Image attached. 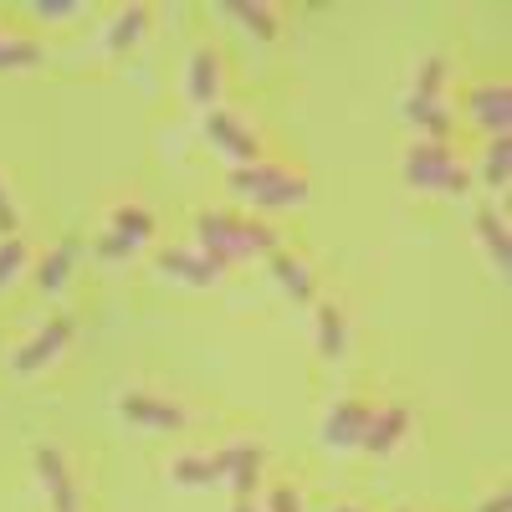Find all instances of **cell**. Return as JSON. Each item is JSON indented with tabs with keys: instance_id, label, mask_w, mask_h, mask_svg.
I'll return each instance as SVG.
<instances>
[{
	"instance_id": "cell-10",
	"label": "cell",
	"mask_w": 512,
	"mask_h": 512,
	"mask_svg": "<svg viewBox=\"0 0 512 512\" xmlns=\"http://www.w3.org/2000/svg\"><path fill=\"white\" fill-rule=\"evenodd\" d=\"M461 103H466V118H472L487 139H507V123H512V88H507V77L472 82Z\"/></svg>"
},
{
	"instance_id": "cell-27",
	"label": "cell",
	"mask_w": 512,
	"mask_h": 512,
	"mask_svg": "<svg viewBox=\"0 0 512 512\" xmlns=\"http://www.w3.org/2000/svg\"><path fill=\"white\" fill-rule=\"evenodd\" d=\"M31 16L36 21H72V16H88V0H31Z\"/></svg>"
},
{
	"instance_id": "cell-4",
	"label": "cell",
	"mask_w": 512,
	"mask_h": 512,
	"mask_svg": "<svg viewBox=\"0 0 512 512\" xmlns=\"http://www.w3.org/2000/svg\"><path fill=\"white\" fill-rule=\"evenodd\" d=\"M154 231H159L154 210L139 205V200H123V205H113L108 216H103L98 256H103V262H128V256H139L144 241H154Z\"/></svg>"
},
{
	"instance_id": "cell-13",
	"label": "cell",
	"mask_w": 512,
	"mask_h": 512,
	"mask_svg": "<svg viewBox=\"0 0 512 512\" xmlns=\"http://www.w3.org/2000/svg\"><path fill=\"white\" fill-rule=\"evenodd\" d=\"M364 420H369V400H338V405H328L323 420H318V441H323L328 451H359Z\"/></svg>"
},
{
	"instance_id": "cell-31",
	"label": "cell",
	"mask_w": 512,
	"mask_h": 512,
	"mask_svg": "<svg viewBox=\"0 0 512 512\" xmlns=\"http://www.w3.org/2000/svg\"><path fill=\"white\" fill-rule=\"evenodd\" d=\"M328 512H369V507H359V502H333Z\"/></svg>"
},
{
	"instance_id": "cell-21",
	"label": "cell",
	"mask_w": 512,
	"mask_h": 512,
	"mask_svg": "<svg viewBox=\"0 0 512 512\" xmlns=\"http://www.w3.org/2000/svg\"><path fill=\"white\" fill-rule=\"evenodd\" d=\"M221 16H236L241 31H251L256 41H277L282 36V11L267 0H221Z\"/></svg>"
},
{
	"instance_id": "cell-6",
	"label": "cell",
	"mask_w": 512,
	"mask_h": 512,
	"mask_svg": "<svg viewBox=\"0 0 512 512\" xmlns=\"http://www.w3.org/2000/svg\"><path fill=\"white\" fill-rule=\"evenodd\" d=\"M210 456H216L221 487H231V492H236V502H241V497H256V487H262V466H267L262 441L236 436V441H226L221 451H210Z\"/></svg>"
},
{
	"instance_id": "cell-26",
	"label": "cell",
	"mask_w": 512,
	"mask_h": 512,
	"mask_svg": "<svg viewBox=\"0 0 512 512\" xmlns=\"http://www.w3.org/2000/svg\"><path fill=\"white\" fill-rule=\"evenodd\" d=\"M26 267H31V246L21 236H6V241H0V292H6Z\"/></svg>"
},
{
	"instance_id": "cell-25",
	"label": "cell",
	"mask_w": 512,
	"mask_h": 512,
	"mask_svg": "<svg viewBox=\"0 0 512 512\" xmlns=\"http://www.w3.org/2000/svg\"><path fill=\"white\" fill-rule=\"evenodd\" d=\"M451 88V62L446 57H425L420 72H415V88L410 93H425V98H446Z\"/></svg>"
},
{
	"instance_id": "cell-23",
	"label": "cell",
	"mask_w": 512,
	"mask_h": 512,
	"mask_svg": "<svg viewBox=\"0 0 512 512\" xmlns=\"http://www.w3.org/2000/svg\"><path fill=\"white\" fill-rule=\"evenodd\" d=\"M41 41H31V36H11V31H0V72H31V67H41Z\"/></svg>"
},
{
	"instance_id": "cell-1",
	"label": "cell",
	"mask_w": 512,
	"mask_h": 512,
	"mask_svg": "<svg viewBox=\"0 0 512 512\" xmlns=\"http://www.w3.org/2000/svg\"><path fill=\"white\" fill-rule=\"evenodd\" d=\"M195 251L216 256L221 267L256 262V256L277 251V226L262 216H236V210H200L195 216Z\"/></svg>"
},
{
	"instance_id": "cell-12",
	"label": "cell",
	"mask_w": 512,
	"mask_h": 512,
	"mask_svg": "<svg viewBox=\"0 0 512 512\" xmlns=\"http://www.w3.org/2000/svg\"><path fill=\"white\" fill-rule=\"evenodd\" d=\"M226 93V67L216 47H195L185 62V103H195L200 113H216Z\"/></svg>"
},
{
	"instance_id": "cell-30",
	"label": "cell",
	"mask_w": 512,
	"mask_h": 512,
	"mask_svg": "<svg viewBox=\"0 0 512 512\" xmlns=\"http://www.w3.org/2000/svg\"><path fill=\"white\" fill-rule=\"evenodd\" d=\"M477 512H512V492H507V487H497V492H487V497L477 502Z\"/></svg>"
},
{
	"instance_id": "cell-2",
	"label": "cell",
	"mask_w": 512,
	"mask_h": 512,
	"mask_svg": "<svg viewBox=\"0 0 512 512\" xmlns=\"http://www.w3.org/2000/svg\"><path fill=\"white\" fill-rule=\"evenodd\" d=\"M231 195L251 210H262V216H277V210H297L308 200V175L303 169H292L282 159H256V164H241L231 169Z\"/></svg>"
},
{
	"instance_id": "cell-14",
	"label": "cell",
	"mask_w": 512,
	"mask_h": 512,
	"mask_svg": "<svg viewBox=\"0 0 512 512\" xmlns=\"http://www.w3.org/2000/svg\"><path fill=\"white\" fill-rule=\"evenodd\" d=\"M118 415L128 425H144V431H185L190 425V410L180 400H164V395H123Z\"/></svg>"
},
{
	"instance_id": "cell-18",
	"label": "cell",
	"mask_w": 512,
	"mask_h": 512,
	"mask_svg": "<svg viewBox=\"0 0 512 512\" xmlns=\"http://www.w3.org/2000/svg\"><path fill=\"white\" fill-rule=\"evenodd\" d=\"M472 236H477L482 256L492 262V272L507 277V267H512V241H507V216H502V210L482 205L477 216H472Z\"/></svg>"
},
{
	"instance_id": "cell-28",
	"label": "cell",
	"mask_w": 512,
	"mask_h": 512,
	"mask_svg": "<svg viewBox=\"0 0 512 512\" xmlns=\"http://www.w3.org/2000/svg\"><path fill=\"white\" fill-rule=\"evenodd\" d=\"M262 512H308L303 507V487L297 482H277L272 492H267V507Z\"/></svg>"
},
{
	"instance_id": "cell-22",
	"label": "cell",
	"mask_w": 512,
	"mask_h": 512,
	"mask_svg": "<svg viewBox=\"0 0 512 512\" xmlns=\"http://www.w3.org/2000/svg\"><path fill=\"white\" fill-rule=\"evenodd\" d=\"M149 6H139V0H134V6H123L113 21H108V31H103V52H134L139 47V41H144V31H149Z\"/></svg>"
},
{
	"instance_id": "cell-16",
	"label": "cell",
	"mask_w": 512,
	"mask_h": 512,
	"mask_svg": "<svg viewBox=\"0 0 512 512\" xmlns=\"http://www.w3.org/2000/svg\"><path fill=\"white\" fill-rule=\"evenodd\" d=\"M267 272H272V282L292 297V303H313V297H318V272L308 267V256L277 246V251L267 256Z\"/></svg>"
},
{
	"instance_id": "cell-7",
	"label": "cell",
	"mask_w": 512,
	"mask_h": 512,
	"mask_svg": "<svg viewBox=\"0 0 512 512\" xmlns=\"http://www.w3.org/2000/svg\"><path fill=\"white\" fill-rule=\"evenodd\" d=\"M205 144L216 149L221 159H231V169H241V164H256V159H262V134H256V128H251L246 118L226 113V108L205 113Z\"/></svg>"
},
{
	"instance_id": "cell-9",
	"label": "cell",
	"mask_w": 512,
	"mask_h": 512,
	"mask_svg": "<svg viewBox=\"0 0 512 512\" xmlns=\"http://www.w3.org/2000/svg\"><path fill=\"white\" fill-rule=\"evenodd\" d=\"M405 441H410V410L400 400H369V420H364L359 451L384 461V456H395Z\"/></svg>"
},
{
	"instance_id": "cell-15",
	"label": "cell",
	"mask_w": 512,
	"mask_h": 512,
	"mask_svg": "<svg viewBox=\"0 0 512 512\" xmlns=\"http://www.w3.org/2000/svg\"><path fill=\"white\" fill-rule=\"evenodd\" d=\"M405 123L415 128V134L425 139V144H451V134H456V113H451V103L446 98H425V93H405Z\"/></svg>"
},
{
	"instance_id": "cell-29",
	"label": "cell",
	"mask_w": 512,
	"mask_h": 512,
	"mask_svg": "<svg viewBox=\"0 0 512 512\" xmlns=\"http://www.w3.org/2000/svg\"><path fill=\"white\" fill-rule=\"evenodd\" d=\"M16 226H21V216H16V200H11V190H6V185H0V241L16 236Z\"/></svg>"
},
{
	"instance_id": "cell-19",
	"label": "cell",
	"mask_w": 512,
	"mask_h": 512,
	"mask_svg": "<svg viewBox=\"0 0 512 512\" xmlns=\"http://www.w3.org/2000/svg\"><path fill=\"white\" fill-rule=\"evenodd\" d=\"M164 477L185 487V492H210V487H221V472H216V456L210 451H180V456H169L164 461Z\"/></svg>"
},
{
	"instance_id": "cell-17",
	"label": "cell",
	"mask_w": 512,
	"mask_h": 512,
	"mask_svg": "<svg viewBox=\"0 0 512 512\" xmlns=\"http://www.w3.org/2000/svg\"><path fill=\"white\" fill-rule=\"evenodd\" d=\"M313 338H318V354L328 364H338L349 354V313L338 297H318V308H313Z\"/></svg>"
},
{
	"instance_id": "cell-3",
	"label": "cell",
	"mask_w": 512,
	"mask_h": 512,
	"mask_svg": "<svg viewBox=\"0 0 512 512\" xmlns=\"http://www.w3.org/2000/svg\"><path fill=\"white\" fill-rule=\"evenodd\" d=\"M400 175L410 190L420 195H466L472 190V169L461 164V154L451 144H410L400 154Z\"/></svg>"
},
{
	"instance_id": "cell-20",
	"label": "cell",
	"mask_w": 512,
	"mask_h": 512,
	"mask_svg": "<svg viewBox=\"0 0 512 512\" xmlns=\"http://www.w3.org/2000/svg\"><path fill=\"white\" fill-rule=\"evenodd\" d=\"M77 262H82V241H72V236H67V241H57L47 256H41V267L31 272V277H36V292H41V297H57V292L72 282Z\"/></svg>"
},
{
	"instance_id": "cell-8",
	"label": "cell",
	"mask_w": 512,
	"mask_h": 512,
	"mask_svg": "<svg viewBox=\"0 0 512 512\" xmlns=\"http://www.w3.org/2000/svg\"><path fill=\"white\" fill-rule=\"evenodd\" d=\"M31 466H36V482H41V492H47L52 512H82V487L72 477V461H67L62 446H52V441L36 446L31 451Z\"/></svg>"
},
{
	"instance_id": "cell-5",
	"label": "cell",
	"mask_w": 512,
	"mask_h": 512,
	"mask_svg": "<svg viewBox=\"0 0 512 512\" xmlns=\"http://www.w3.org/2000/svg\"><path fill=\"white\" fill-rule=\"evenodd\" d=\"M72 333H77V323L67 318V313H57V318H47L21 349H11V374H21V379H31V374H41V369H52L67 349H72Z\"/></svg>"
},
{
	"instance_id": "cell-32",
	"label": "cell",
	"mask_w": 512,
	"mask_h": 512,
	"mask_svg": "<svg viewBox=\"0 0 512 512\" xmlns=\"http://www.w3.org/2000/svg\"><path fill=\"white\" fill-rule=\"evenodd\" d=\"M231 512H262V507H256V502H251V497H241V502H236V507H231Z\"/></svg>"
},
{
	"instance_id": "cell-24",
	"label": "cell",
	"mask_w": 512,
	"mask_h": 512,
	"mask_svg": "<svg viewBox=\"0 0 512 512\" xmlns=\"http://www.w3.org/2000/svg\"><path fill=\"white\" fill-rule=\"evenodd\" d=\"M507 175H512V139H487V154H482V169H477V185L507 190Z\"/></svg>"
},
{
	"instance_id": "cell-11",
	"label": "cell",
	"mask_w": 512,
	"mask_h": 512,
	"mask_svg": "<svg viewBox=\"0 0 512 512\" xmlns=\"http://www.w3.org/2000/svg\"><path fill=\"white\" fill-rule=\"evenodd\" d=\"M154 267H159L169 282L195 287V292H205V287H221V282H226V267L216 262V256L195 251V246H164Z\"/></svg>"
}]
</instances>
